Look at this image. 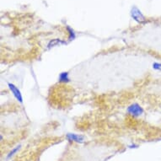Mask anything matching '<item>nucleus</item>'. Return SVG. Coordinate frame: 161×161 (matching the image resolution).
Returning a JSON list of instances; mask_svg holds the SVG:
<instances>
[{"mask_svg": "<svg viewBox=\"0 0 161 161\" xmlns=\"http://www.w3.org/2000/svg\"><path fill=\"white\" fill-rule=\"evenodd\" d=\"M126 111H127L129 115L137 117V116H139V115H141L143 113V109H142V107L139 104L133 103V104H131V105H129L128 107H127Z\"/></svg>", "mask_w": 161, "mask_h": 161, "instance_id": "f257e3e1", "label": "nucleus"}, {"mask_svg": "<svg viewBox=\"0 0 161 161\" xmlns=\"http://www.w3.org/2000/svg\"><path fill=\"white\" fill-rule=\"evenodd\" d=\"M8 86L9 89H10V91L12 92V94L14 97H15V99L19 102V103H23V97H22V94L20 90L19 89L18 87L14 85L13 83H8Z\"/></svg>", "mask_w": 161, "mask_h": 161, "instance_id": "f03ea898", "label": "nucleus"}, {"mask_svg": "<svg viewBox=\"0 0 161 161\" xmlns=\"http://www.w3.org/2000/svg\"><path fill=\"white\" fill-rule=\"evenodd\" d=\"M66 138L70 142H75L82 143L84 141V136L79 134H75V133H67L66 134Z\"/></svg>", "mask_w": 161, "mask_h": 161, "instance_id": "7ed1b4c3", "label": "nucleus"}, {"mask_svg": "<svg viewBox=\"0 0 161 161\" xmlns=\"http://www.w3.org/2000/svg\"><path fill=\"white\" fill-rule=\"evenodd\" d=\"M131 17L138 23H142L145 21V19L143 15H142L140 10L137 8H133L131 9Z\"/></svg>", "mask_w": 161, "mask_h": 161, "instance_id": "20e7f679", "label": "nucleus"}, {"mask_svg": "<svg viewBox=\"0 0 161 161\" xmlns=\"http://www.w3.org/2000/svg\"><path fill=\"white\" fill-rule=\"evenodd\" d=\"M65 41L60 40V39H53V40H51L49 41V43L47 44V48L50 49L51 47H54V46H58V45H62V44H65Z\"/></svg>", "mask_w": 161, "mask_h": 161, "instance_id": "39448f33", "label": "nucleus"}, {"mask_svg": "<svg viewBox=\"0 0 161 161\" xmlns=\"http://www.w3.org/2000/svg\"><path fill=\"white\" fill-rule=\"evenodd\" d=\"M58 81L60 83H68L70 82L69 76H68V72H62L59 74L58 77Z\"/></svg>", "mask_w": 161, "mask_h": 161, "instance_id": "423d86ee", "label": "nucleus"}, {"mask_svg": "<svg viewBox=\"0 0 161 161\" xmlns=\"http://www.w3.org/2000/svg\"><path fill=\"white\" fill-rule=\"evenodd\" d=\"M20 147H21L20 145H18L17 147H15V148H13V149H12V150H11L10 152H9V153H8V155H7V158H8H8H10L11 157H12V156L14 155V153H17V151L19 150V148H20Z\"/></svg>", "mask_w": 161, "mask_h": 161, "instance_id": "0eeeda50", "label": "nucleus"}, {"mask_svg": "<svg viewBox=\"0 0 161 161\" xmlns=\"http://www.w3.org/2000/svg\"><path fill=\"white\" fill-rule=\"evenodd\" d=\"M67 30L69 31V37H68V40H74V38H75V33L73 32V30H72L71 28H69V27H67Z\"/></svg>", "mask_w": 161, "mask_h": 161, "instance_id": "6e6552de", "label": "nucleus"}, {"mask_svg": "<svg viewBox=\"0 0 161 161\" xmlns=\"http://www.w3.org/2000/svg\"><path fill=\"white\" fill-rule=\"evenodd\" d=\"M152 66H153V69L158 70V71L161 72V62H153Z\"/></svg>", "mask_w": 161, "mask_h": 161, "instance_id": "1a4fd4ad", "label": "nucleus"}]
</instances>
